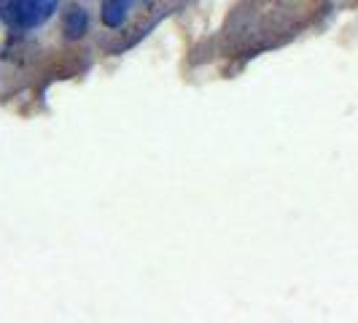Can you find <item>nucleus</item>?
<instances>
[{"instance_id": "f257e3e1", "label": "nucleus", "mask_w": 358, "mask_h": 323, "mask_svg": "<svg viewBox=\"0 0 358 323\" xmlns=\"http://www.w3.org/2000/svg\"><path fill=\"white\" fill-rule=\"evenodd\" d=\"M57 0H0V19L8 27H36L52 17Z\"/></svg>"}, {"instance_id": "f03ea898", "label": "nucleus", "mask_w": 358, "mask_h": 323, "mask_svg": "<svg viewBox=\"0 0 358 323\" xmlns=\"http://www.w3.org/2000/svg\"><path fill=\"white\" fill-rule=\"evenodd\" d=\"M62 27H65L68 41H78V38H84L87 36V27H90V17H87V11H84V8H78V6L68 8V14H65V19H62Z\"/></svg>"}, {"instance_id": "7ed1b4c3", "label": "nucleus", "mask_w": 358, "mask_h": 323, "mask_svg": "<svg viewBox=\"0 0 358 323\" xmlns=\"http://www.w3.org/2000/svg\"><path fill=\"white\" fill-rule=\"evenodd\" d=\"M129 0H103V22L108 27H119L127 17Z\"/></svg>"}]
</instances>
